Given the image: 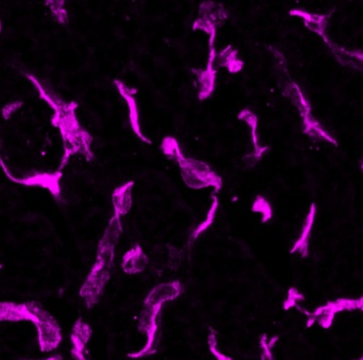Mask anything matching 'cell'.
Returning a JSON list of instances; mask_svg holds the SVG:
<instances>
[{
	"mask_svg": "<svg viewBox=\"0 0 363 360\" xmlns=\"http://www.w3.org/2000/svg\"><path fill=\"white\" fill-rule=\"evenodd\" d=\"M26 76L31 81L32 84L35 85L40 97L52 108L55 112L51 118V123L61 132L64 144V155L59 171L63 169L72 155L80 153L86 157L87 161H91L94 157L91 148L93 136L81 127L77 119L76 110L78 103L74 101H64L50 89H46L35 77L32 74H26Z\"/></svg>",
	"mask_w": 363,
	"mask_h": 360,
	"instance_id": "1",
	"label": "cell"
},
{
	"mask_svg": "<svg viewBox=\"0 0 363 360\" xmlns=\"http://www.w3.org/2000/svg\"><path fill=\"white\" fill-rule=\"evenodd\" d=\"M183 293L180 281L162 283L153 287L143 304L138 317V329L146 337V344L142 350L129 353L131 359H143L157 354L161 339V313L168 302L174 301Z\"/></svg>",
	"mask_w": 363,
	"mask_h": 360,
	"instance_id": "2",
	"label": "cell"
},
{
	"mask_svg": "<svg viewBox=\"0 0 363 360\" xmlns=\"http://www.w3.org/2000/svg\"><path fill=\"white\" fill-rule=\"evenodd\" d=\"M123 233L121 217L113 216L98 242L97 254L93 267L89 270L80 288V297L87 308H93L100 301L104 289L112 276L114 268L115 250Z\"/></svg>",
	"mask_w": 363,
	"mask_h": 360,
	"instance_id": "3",
	"label": "cell"
},
{
	"mask_svg": "<svg viewBox=\"0 0 363 360\" xmlns=\"http://www.w3.org/2000/svg\"><path fill=\"white\" fill-rule=\"evenodd\" d=\"M162 150L166 157L174 159L180 166L182 178L187 186L194 189L213 187L216 191H219L222 187V180L207 164L198 159L186 157L181 151L180 146L176 138L167 136L162 142Z\"/></svg>",
	"mask_w": 363,
	"mask_h": 360,
	"instance_id": "4",
	"label": "cell"
},
{
	"mask_svg": "<svg viewBox=\"0 0 363 360\" xmlns=\"http://www.w3.org/2000/svg\"><path fill=\"white\" fill-rule=\"evenodd\" d=\"M33 312L38 319L35 327L38 330L40 350L43 352L55 350L62 342L61 327L57 321L36 302H34Z\"/></svg>",
	"mask_w": 363,
	"mask_h": 360,
	"instance_id": "5",
	"label": "cell"
},
{
	"mask_svg": "<svg viewBox=\"0 0 363 360\" xmlns=\"http://www.w3.org/2000/svg\"><path fill=\"white\" fill-rule=\"evenodd\" d=\"M228 17L225 8L213 1L203 2L200 6L198 18L194 21V30H203L209 36V48H215L217 28Z\"/></svg>",
	"mask_w": 363,
	"mask_h": 360,
	"instance_id": "6",
	"label": "cell"
},
{
	"mask_svg": "<svg viewBox=\"0 0 363 360\" xmlns=\"http://www.w3.org/2000/svg\"><path fill=\"white\" fill-rule=\"evenodd\" d=\"M93 336V330L89 323L79 318L72 327L70 342H72V357L74 360H89L86 346Z\"/></svg>",
	"mask_w": 363,
	"mask_h": 360,
	"instance_id": "7",
	"label": "cell"
},
{
	"mask_svg": "<svg viewBox=\"0 0 363 360\" xmlns=\"http://www.w3.org/2000/svg\"><path fill=\"white\" fill-rule=\"evenodd\" d=\"M34 302L27 303H12V302H0V322H19L30 321L34 325L38 322V317L33 312Z\"/></svg>",
	"mask_w": 363,
	"mask_h": 360,
	"instance_id": "8",
	"label": "cell"
},
{
	"mask_svg": "<svg viewBox=\"0 0 363 360\" xmlns=\"http://www.w3.org/2000/svg\"><path fill=\"white\" fill-rule=\"evenodd\" d=\"M115 85L118 89L119 93L125 98V102H127L128 106H129L130 113V123H131L132 130L134 133L140 138L144 142H148L151 144L150 140L147 138L146 136L143 133L142 128L140 125V115H138V104H136L135 96L136 91L134 89L125 85L123 81L114 80Z\"/></svg>",
	"mask_w": 363,
	"mask_h": 360,
	"instance_id": "9",
	"label": "cell"
},
{
	"mask_svg": "<svg viewBox=\"0 0 363 360\" xmlns=\"http://www.w3.org/2000/svg\"><path fill=\"white\" fill-rule=\"evenodd\" d=\"M149 264V259L140 244H135L128 250L123 257L121 268L123 272L130 276L142 274Z\"/></svg>",
	"mask_w": 363,
	"mask_h": 360,
	"instance_id": "10",
	"label": "cell"
},
{
	"mask_svg": "<svg viewBox=\"0 0 363 360\" xmlns=\"http://www.w3.org/2000/svg\"><path fill=\"white\" fill-rule=\"evenodd\" d=\"M62 178V172L57 170L55 174H36L33 176H28L23 180H18V183L31 186H43L50 191L55 198L60 197L61 189H60V179Z\"/></svg>",
	"mask_w": 363,
	"mask_h": 360,
	"instance_id": "11",
	"label": "cell"
},
{
	"mask_svg": "<svg viewBox=\"0 0 363 360\" xmlns=\"http://www.w3.org/2000/svg\"><path fill=\"white\" fill-rule=\"evenodd\" d=\"M133 182H128L117 187L113 193V206L115 216L123 217L130 212L132 208V189Z\"/></svg>",
	"mask_w": 363,
	"mask_h": 360,
	"instance_id": "12",
	"label": "cell"
},
{
	"mask_svg": "<svg viewBox=\"0 0 363 360\" xmlns=\"http://www.w3.org/2000/svg\"><path fill=\"white\" fill-rule=\"evenodd\" d=\"M238 118L240 120L245 121L249 125V127L251 128L252 132V140H253V146H254V152L250 155L251 159H250V163L254 164V162L259 161L262 155L268 150V148L266 147H262L258 142L257 133H256V130H257V116L252 112L250 108H245L239 113Z\"/></svg>",
	"mask_w": 363,
	"mask_h": 360,
	"instance_id": "13",
	"label": "cell"
},
{
	"mask_svg": "<svg viewBox=\"0 0 363 360\" xmlns=\"http://www.w3.org/2000/svg\"><path fill=\"white\" fill-rule=\"evenodd\" d=\"M196 76L198 77L199 84V99H207L213 94L215 89L216 69L213 65H208L204 70H194Z\"/></svg>",
	"mask_w": 363,
	"mask_h": 360,
	"instance_id": "14",
	"label": "cell"
},
{
	"mask_svg": "<svg viewBox=\"0 0 363 360\" xmlns=\"http://www.w3.org/2000/svg\"><path fill=\"white\" fill-rule=\"evenodd\" d=\"M238 51L228 46L220 51L217 55V63L219 66H223L228 69L232 74L240 72L243 68V62L237 57Z\"/></svg>",
	"mask_w": 363,
	"mask_h": 360,
	"instance_id": "15",
	"label": "cell"
},
{
	"mask_svg": "<svg viewBox=\"0 0 363 360\" xmlns=\"http://www.w3.org/2000/svg\"><path fill=\"white\" fill-rule=\"evenodd\" d=\"M218 208H219V201H218L217 197H213V203H211V208H209L208 213H207L206 218L191 232L189 236V244L196 242V238L199 236L202 235L204 232H206L209 227L213 225L215 221L216 214H217Z\"/></svg>",
	"mask_w": 363,
	"mask_h": 360,
	"instance_id": "16",
	"label": "cell"
},
{
	"mask_svg": "<svg viewBox=\"0 0 363 360\" xmlns=\"http://www.w3.org/2000/svg\"><path fill=\"white\" fill-rule=\"evenodd\" d=\"M207 344H208L209 352L215 357L216 360H233L232 357L224 354L219 350L217 332L213 329L209 330V334L207 336Z\"/></svg>",
	"mask_w": 363,
	"mask_h": 360,
	"instance_id": "17",
	"label": "cell"
},
{
	"mask_svg": "<svg viewBox=\"0 0 363 360\" xmlns=\"http://www.w3.org/2000/svg\"><path fill=\"white\" fill-rule=\"evenodd\" d=\"M49 4L51 13L53 17L59 21L60 23H66L68 21L67 11L65 10V2L64 1H47Z\"/></svg>",
	"mask_w": 363,
	"mask_h": 360,
	"instance_id": "18",
	"label": "cell"
},
{
	"mask_svg": "<svg viewBox=\"0 0 363 360\" xmlns=\"http://www.w3.org/2000/svg\"><path fill=\"white\" fill-rule=\"evenodd\" d=\"M252 210L262 215V223L270 220L271 216H272L270 206L262 197L256 198L255 202L252 206Z\"/></svg>",
	"mask_w": 363,
	"mask_h": 360,
	"instance_id": "19",
	"label": "cell"
},
{
	"mask_svg": "<svg viewBox=\"0 0 363 360\" xmlns=\"http://www.w3.org/2000/svg\"><path fill=\"white\" fill-rule=\"evenodd\" d=\"M21 106H23V101L13 102V103L4 106L1 111L2 116H4V119L10 118L11 115L14 114L16 111H18Z\"/></svg>",
	"mask_w": 363,
	"mask_h": 360,
	"instance_id": "20",
	"label": "cell"
},
{
	"mask_svg": "<svg viewBox=\"0 0 363 360\" xmlns=\"http://www.w3.org/2000/svg\"><path fill=\"white\" fill-rule=\"evenodd\" d=\"M43 360H62V357L60 356V355H55V356L49 357V359Z\"/></svg>",
	"mask_w": 363,
	"mask_h": 360,
	"instance_id": "21",
	"label": "cell"
},
{
	"mask_svg": "<svg viewBox=\"0 0 363 360\" xmlns=\"http://www.w3.org/2000/svg\"><path fill=\"white\" fill-rule=\"evenodd\" d=\"M0 32H1V21H0Z\"/></svg>",
	"mask_w": 363,
	"mask_h": 360,
	"instance_id": "22",
	"label": "cell"
},
{
	"mask_svg": "<svg viewBox=\"0 0 363 360\" xmlns=\"http://www.w3.org/2000/svg\"><path fill=\"white\" fill-rule=\"evenodd\" d=\"M0 163H1V159H0Z\"/></svg>",
	"mask_w": 363,
	"mask_h": 360,
	"instance_id": "23",
	"label": "cell"
},
{
	"mask_svg": "<svg viewBox=\"0 0 363 360\" xmlns=\"http://www.w3.org/2000/svg\"><path fill=\"white\" fill-rule=\"evenodd\" d=\"M0 268H1V265H0Z\"/></svg>",
	"mask_w": 363,
	"mask_h": 360,
	"instance_id": "24",
	"label": "cell"
}]
</instances>
